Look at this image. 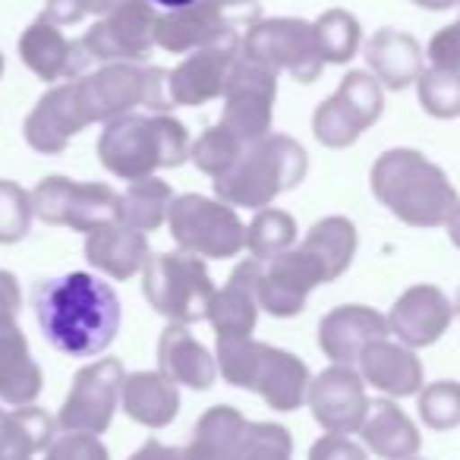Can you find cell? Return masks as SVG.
<instances>
[{
    "instance_id": "6da1fadb",
    "label": "cell",
    "mask_w": 460,
    "mask_h": 460,
    "mask_svg": "<svg viewBox=\"0 0 460 460\" xmlns=\"http://www.w3.org/2000/svg\"><path fill=\"white\" fill-rule=\"evenodd\" d=\"M35 322L64 357H98L114 344L123 322L120 296L89 271L45 278L32 294Z\"/></svg>"
},
{
    "instance_id": "7a4b0ae2",
    "label": "cell",
    "mask_w": 460,
    "mask_h": 460,
    "mask_svg": "<svg viewBox=\"0 0 460 460\" xmlns=\"http://www.w3.org/2000/svg\"><path fill=\"white\" fill-rule=\"evenodd\" d=\"M369 190L401 224L416 230L447 227L460 192L435 161L416 148H388L369 171Z\"/></svg>"
},
{
    "instance_id": "3957f363",
    "label": "cell",
    "mask_w": 460,
    "mask_h": 460,
    "mask_svg": "<svg viewBox=\"0 0 460 460\" xmlns=\"http://www.w3.org/2000/svg\"><path fill=\"white\" fill-rule=\"evenodd\" d=\"M190 148V133L171 114H127L104 123L95 152L104 171L136 183L155 177V171L180 167Z\"/></svg>"
},
{
    "instance_id": "277c9868",
    "label": "cell",
    "mask_w": 460,
    "mask_h": 460,
    "mask_svg": "<svg viewBox=\"0 0 460 460\" xmlns=\"http://www.w3.org/2000/svg\"><path fill=\"white\" fill-rule=\"evenodd\" d=\"M309 171V155L296 139L269 133L240 152L237 164L215 180V196L234 208H269L278 196L296 190Z\"/></svg>"
},
{
    "instance_id": "5b68a950",
    "label": "cell",
    "mask_w": 460,
    "mask_h": 460,
    "mask_svg": "<svg viewBox=\"0 0 460 460\" xmlns=\"http://www.w3.org/2000/svg\"><path fill=\"white\" fill-rule=\"evenodd\" d=\"M142 294L148 306L177 325L205 319L215 296V284L205 262L192 252H161L142 271Z\"/></svg>"
},
{
    "instance_id": "8992f818",
    "label": "cell",
    "mask_w": 460,
    "mask_h": 460,
    "mask_svg": "<svg viewBox=\"0 0 460 460\" xmlns=\"http://www.w3.org/2000/svg\"><path fill=\"white\" fill-rule=\"evenodd\" d=\"M173 243L199 259H234L246 250V224L234 211V205L221 199L186 192L177 196L167 215Z\"/></svg>"
},
{
    "instance_id": "52a82bcc",
    "label": "cell",
    "mask_w": 460,
    "mask_h": 460,
    "mask_svg": "<svg viewBox=\"0 0 460 460\" xmlns=\"http://www.w3.org/2000/svg\"><path fill=\"white\" fill-rule=\"evenodd\" d=\"M79 95L85 102L92 123H111L117 117L133 114L136 108H152L164 114L171 98L164 95L167 73L158 66L139 64H108L98 73L76 79Z\"/></svg>"
},
{
    "instance_id": "ba28073f",
    "label": "cell",
    "mask_w": 460,
    "mask_h": 460,
    "mask_svg": "<svg viewBox=\"0 0 460 460\" xmlns=\"http://www.w3.org/2000/svg\"><path fill=\"white\" fill-rule=\"evenodd\" d=\"M240 54L275 73H290L296 83H315L325 70L315 26L296 16L259 20L240 41Z\"/></svg>"
},
{
    "instance_id": "9c48e42d",
    "label": "cell",
    "mask_w": 460,
    "mask_h": 460,
    "mask_svg": "<svg viewBox=\"0 0 460 460\" xmlns=\"http://www.w3.org/2000/svg\"><path fill=\"white\" fill-rule=\"evenodd\" d=\"M259 13H246L224 0H196L183 10L158 13L155 45L171 54H192L217 45H237L240 26H256Z\"/></svg>"
},
{
    "instance_id": "30bf717a",
    "label": "cell",
    "mask_w": 460,
    "mask_h": 460,
    "mask_svg": "<svg viewBox=\"0 0 460 460\" xmlns=\"http://www.w3.org/2000/svg\"><path fill=\"white\" fill-rule=\"evenodd\" d=\"M385 111V89L372 73L350 70L338 92L315 108L313 136L325 148H350L369 127H376Z\"/></svg>"
},
{
    "instance_id": "8fae6325",
    "label": "cell",
    "mask_w": 460,
    "mask_h": 460,
    "mask_svg": "<svg viewBox=\"0 0 460 460\" xmlns=\"http://www.w3.org/2000/svg\"><path fill=\"white\" fill-rule=\"evenodd\" d=\"M117 205L120 192H114L108 183H76L70 177H45L32 190L35 217L51 227H70L79 234L104 227L117 221Z\"/></svg>"
},
{
    "instance_id": "7c38bea8",
    "label": "cell",
    "mask_w": 460,
    "mask_h": 460,
    "mask_svg": "<svg viewBox=\"0 0 460 460\" xmlns=\"http://www.w3.org/2000/svg\"><path fill=\"white\" fill-rule=\"evenodd\" d=\"M221 127L230 129L243 146L271 133L278 98V73L240 54L224 89Z\"/></svg>"
},
{
    "instance_id": "4fadbf2b",
    "label": "cell",
    "mask_w": 460,
    "mask_h": 460,
    "mask_svg": "<svg viewBox=\"0 0 460 460\" xmlns=\"http://www.w3.org/2000/svg\"><path fill=\"white\" fill-rule=\"evenodd\" d=\"M123 378H127V372L117 357H102L83 366L73 378L70 394L64 397L58 426L64 432H85L102 438V432H108L117 407H120Z\"/></svg>"
},
{
    "instance_id": "5bb4252c",
    "label": "cell",
    "mask_w": 460,
    "mask_h": 460,
    "mask_svg": "<svg viewBox=\"0 0 460 460\" xmlns=\"http://www.w3.org/2000/svg\"><path fill=\"white\" fill-rule=\"evenodd\" d=\"M158 13L148 0H127L79 39L89 60L102 64H139L155 48Z\"/></svg>"
},
{
    "instance_id": "9a60e30c",
    "label": "cell",
    "mask_w": 460,
    "mask_h": 460,
    "mask_svg": "<svg viewBox=\"0 0 460 460\" xmlns=\"http://www.w3.org/2000/svg\"><path fill=\"white\" fill-rule=\"evenodd\" d=\"M319 284L328 281V271L309 250L296 246L269 259L259 269V306L275 319H294L306 309V300Z\"/></svg>"
},
{
    "instance_id": "2e32d148",
    "label": "cell",
    "mask_w": 460,
    "mask_h": 460,
    "mask_svg": "<svg viewBox=\"0 0 460 460\" xmlns=\"http://www.w3.org/2000/svg\"><path fill=\"white\" fill-rule=\"evenodd\" d=\"M306 403L313 420L332 435H353L363 429L372 401L366 394V382L357 366L332 363L313 378Z\"/></svg>"
},
{
    "instance_id": "e0dca14e",
    "label": "cell",
    "mask_w": 460,
    "mask_h": 460,
    "mask_svg": "<svg viewBox=\"0 0 460 460\" xmlns=\"http://www.w3.org/2000/svg\"><path fill=\"white\" fill-rule=\"evenodd\" d=\"M85 127H92V117L79 95V85L70 79L39 98V104L29 111L26 123H22V136H26L29 148H35L39 155H60L70 146L73 136H79Z\"/></svg>"
},
{
    "instance_id": "ac0fdd59",
    "label": "cell",
    "mask_w": 460,
    "mask_h": 460,
    "mask_svg": "<svg viewBox=\"0 0 460 460\" xmlns=\"http://www.w3.org/2000/svg\"><path fill=\"white\" fill-rule=\"evenodd\" d=\"M454 315H457V309L447 300L445 290L435 284H413L394 300L388 313V325L401 344L422 350V347H432L445 338Z\"/></svg>"
},
{
    "instance_id": "d6986e66",
    "label": "cell",
    "mask_w": 460,
    "mask_h": 460,
    "mask_svg": "<svg viewBox=\"0 0 460 460\" xmlns=\"http://www.w3.org/2000/svg\"><path fill=\"white\" fill-rule=\"evenodd\" d=\"M382 338H391L388 315L363 303H344L319 322V347L338 366H357L366 347Z\"/></svg>"
},
{
    "instance_id": "ffe728a7",
    "label": "cell",
    "mask_w": 460,
    "mask_h": 460,
    "mask_svg": "<svg viewBox=\"0 0 460 460\" xmlns=\"http://www.w3.org/2000/svg\"><path fill=\"white\" fill-rule=\"evenodd\" d=\"M237 45H217L192 51L183 64L167 73V98L177 108H199L224 95L230 70L237 64Z\"/></svg>"
},
{
    "instance_id": "44dd1931",
    "label": "cell",
    "mask_w": 460,
    "mask_h": 460,
    "mask_svg": "<svg viewBox=\"0 0 460 460\" xmlns=\"http://www.w3.org/2000/svg\"><path fill=\"white\" fill-rule=\"evenodd\" d=\"M259 269L262 262L246 259L234 269L230 281L215 290L205 319L211 322L217 341L224 338H252L259 322Z\"/></svg>"
},
{
    "instance_id": "7402d4cb",
    "label": "cell",
    "mask_w": 460,
    "mask_h": 460,
    "mask_svg": "<svg viewBox=\"0 0 460 460\" xmlns=\"http://www.w3.org/2000/svg\"><path fill=\"white\" fill-rule=\"evenodd\" d=\"M359 376L369 388L382 391L385 397L397 401V397H413L426 385V369H422L420 357L413 347L401 344V341H372L359 357Z\"/></svg>"
},
{
    "instance_id": "603a6c76",
    "label": "cell",
    "mask_w": 460,
    "mask_h": 460,
    "mask_svg": "<svg viewBox=\"0 0 460 460\" xmlns=\"http://www.w3.org/2000/svg\"><path fill=\"white\" fill-rule=\"evenodd\" d=\"M20 58L41 83H58V79H73L85 70L89 54L79 41H70L64 29L51 20H35L26 32L20 35Z\"/></svg>"
},
{
    "instance_id": "cb8c5ba5",
    "label": "cell",
    "mask_w": 460,
    "mask_h": 460,
    "mask_svg": "<svg viewBox=\"0 0 460 460\" xmlns=\"http://www.w3.org/2000/svg\"><path fill=\"white\" fill-rule=\"evenodd\" d=\"M85 259L102 275L114 278V281H129V278L142 275L146 265L152 262L148 234L127 227L120 221L104 224V227L85 234Z\"/></svg>"
},
{
    "instance_id": "d4e9b609",
    "label": "cell",
    "mask_w": 460,
    "mask_h": 460,
    "mask_svg": "<svg viewBox=\"0 0 460 460\" xmlns=\"http://www.w3.org/2000/svg\"><path fill=\"white\" fill-rule=\"evenodd\" d=\"M309 385H313L309 366L296 353L281 350V347H271V344L262 347V359H259V369L250 391H256L271 410L294 413L296 407L306 403Z\"/></svg>"
},
{
    "instance_id": "484cf974",
    "label": "cell",
    "mask_w": 460,
    "mask_h": 460,
    "mask_svg": "<svg viewBox=\"0 0 460 460\" xmlns=\"http://www.w3.org/2000/svg\"><path fill=\"white\" fill-rule=\"evenodd\" d=\"M363 54L366 64H369V73L388 92L410 89L426 70V54H422L420 41L410 32H401V29H378L366 41Z\"/></svg>"
},
{
    "instance_id": "4316f807",
    "label": "cell",
    "mask_w": 460,
    "mask_h": 460,
    "mask_svg": "<svg viewBox=\"0 0 460 460\" xmlns=\"http://www.w3.org/2000/svg\"><path fill=\"white\" fill-rule=\"evenodd\" d=\"M41 366L32 359L29 338L16 319H0V401L10 407H29L41 394Z\"/></svg>"
},
{
    "instance_id": "83f0119b",
    "label": "cell",
    "mask_w": 460,
    "mask_h": 460,
    "mask_svg": "<svg viewBox=\"0 0 460 460\" xmlns=\"http://www.w3.org/2000/svg\"><path fill=\"white\" fill-rule=\"evenodd\" d=\"M158 372H164L173 385L208 391L217 378V359L192 338L190 328L171 322L158 341Z\"/></svg>"
},
{
    "instance_id": "f1b7e54d",
    "label": "cell",
    "mask_w": 460,
    "mask_h": 460,
    "mask_svg": "<svg viewBox=\"0 0 460 460\" xmlns=\"http://www.w3.org/2000/svg\"><path fill=\"white\" fill-rule=\"evenodd\" d=\"M120 407L146 429H167L180 413V391L164 372H129L120 388Z\"/></svg>"
},
{
    "instance_id": "f546056e",
    "label": "cell",
    "mask_w": 460,
    "mask_h": 460,
    "mask_svg": "<svg viewBox=\"0 0 460 460\" xmlns=\"http://www.w3.org/2000/svg\"><path fill=\"white\" fill-rule=\"evenodd\" d=\"M359 435H363L366 451H372L382 460H413L422 447V435L416 422L391 397L372 401Z\"/></svg>"
},
{
    "instance_id": "4dcf8cb0",
    "label": "cell",
    "mask_w": 460,
    "mask_h": 460,
    "mask_svg": "<svg viewBox=\"0 0 460 460\" xmlns=\"http://www.w3.org/2000/svg\"><path fill=\"white\" fill-rule=\"evenodd\" d=\"M246 416L237 407L217 403L199 416L190 445L183 447V460H237L246 438Z\"/></svg>"
},
{
    "instance_id": "1f68e13d",
    "label": "cell",
    "mask_w": 460,
    "mask_h": 460,
    "mask_svg": "<svg viewBox=\"0 0 460 460\" xmlns=\"http://www.w3.org/2000/svg\"><path fill=\"white\" fill-rule=\"evenodd\" d=\"M58 420L48 416L41 407L0 410V460H32L45 454L54 441Z\"/></svg>"
},
{
    "instance_id": "d6a6232c",
    "label": "cell",
    "mask_w": 460,
    "mask_h": 460,
    "mask_svg": "<svg viewBox=\"0 0 460 460\" xmlns=\"http://www.w3.org/2000/svg\"><path fill=\"white\" fill-rule=\"evenodd\" d=\"M303 250H309L328 271V281H338L347 269L353 265L359 246L357 224L344 215H328L322 221H315L309 227V234L303 237Z\"/></svg>"
},
{
    "instance_id": "836d02e7",
    "label": "cell",
    "mask_w": 460,
    "mask_h": 460,
    "mask_svg": "<svg viewBox=\"0 0 460 460\" xmlns=\"http://www.w3.org/2000/svg\"><path fill=\"white\" fill-rule=\"evenodd\" d=\"M173 190L158 177L148 180H136L127 190L120 192V205H117V221L127 224L133 230H142V234H152L161 224L167 221L173 205Z\"/></svg>"
},
{
    "instance_id": "e575fe53",
    "label": "cell",
    "mask_w": 460,
    "mask_h": 460,
    "mask_svg": "<svg viewBox=\"0 0 460 460\" xmlns=\"http://www.w3.org/2000/svg\"><path fill=\"white\" fill-rule=\"evenodd\" d=\"M294 243L296 221L284 208H259L250 227H246V250L256 262H269V259L294 250Z\"/></svg>"
},
{
    "instance_id": "d590c367",
    "label": "cell",
    "mask_w": 460,
    "mask_h": 460,
    "mask_svg": "<svg viewBox=\"0 0 460 460\" xmlns=\"http://www.w3.org/2000/svg\"><path fill=\"white\" fill-rule=\"evenodd\" d=\"M313 26H315V39H319V51L325 64L344 66L359 54L363 29H359V20L350 10H341V7L325 10Z\"/></svg>"
},
{
    "instance_id": "8d00e7d4",
    "label": "cell",
    "mask_w": 460,
    "mask_h": 460,
    "mask_svg": "<svg viewBox=\"0 0 460 460\" xmlns=\"http://www.w3.org/2000/svg\"><path fill=\"white\" fill-rule=\"evenodd\" d=\"M420 108L435 120H457L460 117V73L429 66L416 79Z\"/></svg>"
},
{
    "instance_id": "74e56055",
    "label": "cell",
    "mask_w": 460,
    "mask_h": 460,
    "mask_svg": "<svg viewBox=\"0 0 460 460\" xmlns=\"http://www.w3.org/2000/svg\"><path fill=\"white\" fill-rule=\"evenodd\" d=\"M416 407H420V420L432 432H451L460 426V382L454 378H441V382L422 385L416 394Z\"/></svg>"
},
{
    "instance_id": "f35d334b",
    "label": "cell",
    "mask_w": 460,
    "mask_h": 460,
    "mask_svg": "<svg viewBox=\"0 0 460 460\" xmlns=\"http://www.w3.org/2000/svg\"><path fill=\"white\" fill-rule=\"evenodd\" d=\"M243 142L237 139V136L230 133V129H224L221 123L211 129H205L202 136H199L196 142H192L190 148V161L199 167L202 173H208V177H221V173H227L230 167L237 164L240 152H243Z\"/></svg>"
},
{
    "instance_id": "ab89813d",
    "label": "cell",
    "mask_w": 460,
    "mask_h": 460,
    "mask_svg": "<svg viewBox=\"0 0 460 460\" xmlns=\"http://www.w3.org/2000/svg\"><path fill=\"white\" fill-rule=\"evenodd\" d=\"M32 217V192H26L13 180H0V246L26 240Z\"/></svg>"
},
{
    "instance_id": "60d3db41",
    "label": "cell",
    "mask_w": 460,
    "mask_h": 460,
    "mask_svg": "<svg viewBox=\"0 0 460 460\" xmlns=\"http://www.w3.org/2000/svg\"><path fill=\"white\" fill-rule=\"evenodd\" d=\"M294 438L278 422H250L237 460H290Z\"/></svg>"
},
{
    "instance_id": "b9f144b4",
    "label": "cell",
    "mask_w": 460,
    "mask_h": 460,
    "mask_svg": "<svg viewBox=\"0 0 460 460\" xmlns=\"http://www.w3.org/2000/svg\"><path fill=\"white\" fill-rule=\"evenodd\" d=\"M45 460H111L108 447L98 435L85 432H64L51 441Z\"/></svg>"
},
{
    "instance_id": "7bdbcfd3",
    "label": "cell",
    "mask_w": 460,
    "mask_h": 460,
    "mask_svg": "<svg viewBox=\"0 0 460 460\" xmlns=\"http://www.w3.org/2000/svg\"><path fill=\"white\" fill-rule=\"evenodd\" d=\"M127 0H45V20L58 22V26H70L85 16H108Z\"/></svg>"
},
{
    "instance_id": "ee69618b",
    "label": "cell",
    "mask_w": 460,
    "mask_h": 460,
    "mask_svg": "<svg viewBox=\"0 0 460 460\" xmlns=\"http://www.w3.org/2000/svg\"><path fill=\"white\" fill-rule=\"evenodd\" d=\"M426 58H429V64L438 66V70L460 73V20L447 22L445 29H438V32L429 39Z\"/></svg>"
},
{
    "instance_id": "f6af8a7d",
    "label": "cell",
    "mask_w": 460,
    "mask_h": 460,
    "mask_svg": "<svg viewBox=\"0 0 460 460\" xmlns=\"http://www.w3.org/2000/svg\"><path fill=\"white\" fill-rule=\"evenodd\" d=\"M309 460H369V454H366V445H357L350 435L325 432L309 447Z\"/></svg>"
},
{
    "instance_id": "bcb514c9",
    "label": "cell",
    "mask_w": 460,
    "mask_h": 460,
    "mask_svg": "<svg viewBox=\"0 0 460 460\" xmlns=\"http://www.w3.org/2000/svg\"><path fill=\"white\" fill-rule=\"evenodd\" d=\"M22 309V294H20V281H16L10 271L0 269V319H16Z\"/></svg>"
},
{
    "instance_id": "7dc6e473",
    "label": "cell",
    "mask_w": 460,
    "mask_h": 460,
    "mask_svg": "<svg viewBox=\"0 0 460 460\" xmlns=\"http://www.w3.org/2000/svg\"><path fill=\"white\" fill-rule=\"evenodd\" d=\"M129 460H183V447H171L161 445L158 438H148Z\"/></svg>"
},
{
    "instance_id": "c3c4849f",
    "label": "cell",
    "mask_w": 460,
    "mask_h": 460,
    "mask_svg": "<svg viewBox=\"0 0 460 460\" xmlns=\"http://www.w3.org/2000/svg\"><path fill=\"white\" fill-rule=\"evenodd\" d=\"M410 4H416L422 10H432V13H445V10L460 7V0H410Z\"/></svg>"
},
{
    "instance_id": "681fc988",
    "label": "cell",
    "mask_w": 460,
    "mask_h": 460,
    "mask_svg": "<svg viewBox=\"0 0 460 460\" xmlns=\"http://www.w3.org/2000/svg\"><path fill=\"white\" fill-rule=\"evenodd\" d=\"M447 240H451L454 250H460V208L454 211V217L447 221Z\"/></svg>"
},
{
    "instance_id": "f907efd6",
    "label": "cell",
    "mask_w": 460,
    "mask_h": 460,
    "mask_svg": "<svg viewBox=\"0 0 460 460\" xmlns=\"http://www.w3.org/2000/svg\"><path fill=\"white\" fill-rule=\"evenodd\" d=\"M148 4L164 7V10H183V7H190V4H196V0H148Z\"/></svg>"
},
{
    "instance_id": "816d5d0a",
    "label": "cell",
    "mask_w": 460,
    "mask_h": 460,
    "mask_svg": "<svg viewBox=\"0 0 460 460\" xmlns=\"http://www.w3.org/2000/svg\"><path fill=\"white\" fill-rule=\"evenodd\" d=\"M224 4H230V7H237V10H246V13H259L256 0H224Z\"/></svg>"
},
{
    "instance_id": "f5cc1de1",
    "label": "cell",
    "mask_w": 460,
    "mask_h": 460,
    "mask_svg": "<svg viewBox=\"0 0 460 460\" xmlns=\"http://www.w3.org/2000/svg\"><path fill=\"white\" fill-rule=\"evenodd\" d=\"M454 309H457V315H460V290H457V303H454Z\"/></svg>"
},
{
    "instance_id": "db71d44e",
    "label": "cell",
    "mask_w": 460,
    "mask_h": 460,
    "mask_svg": "<svg viewBox=\"0 0 460 460\" xmlns=\"http://www.w3.org/2000/svg\"><path fill=\"white\" fill-rule=\"evenodd\" d=\"M0 76H4V54H0Z\"/></svg>"
},
{
    "instance_id": "11a10c76",
    "label": "cell",
    "mask_w": 460,
    "mask_h": 460,
    "mask_svg": "<svg viewBox=\"0 0 460 460\" xmlns=\"http://www.w3.org/2000/svg\"><path fill=\"white\" fill-rule=\"evenodd\" d=\"M413 460H422V457H413Z\"/></svg>"
}]
</instances>
